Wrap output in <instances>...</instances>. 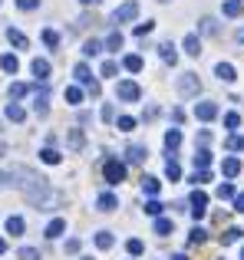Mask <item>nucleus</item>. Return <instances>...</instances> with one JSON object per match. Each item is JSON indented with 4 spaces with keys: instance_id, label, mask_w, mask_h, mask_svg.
<instances>
[{
    "instance_id": "f257e3e1",
    "label": "nucleus",
    "mask_w": 244,
    "mask_h": 260,
    "mask_svg": "<svg viewBox=\"0 0 244 260\" xmlns=\"http://www.w3.org/2000/svg\"><path fill=\"white\" fill-rule=\"evenodd\" d=\"M20 178V188H23V194H26V201L33 204L37 211H50V201H53V188H50V181H46L40 172H33V168H17L13 172Z\"/></svg>"
},
{
    "instance_id": "f03ea898",
    "label": "nucleus",
    "mask_w": 244,
    "mask_h": 260,
    "mask_svg": "<svg viewBox=\"0 0 244 260\" xmlns=\"http://www.w3.org/2000/svg\"><path fill=\"white\" fill-rule=\"evenodd\" d=\"M135 17H139V0H126V4H119L116 10H112L109 23H116V26H122V23H132Z\"/></svg>"
},
{
    "instance_id": "7ed1b4c3",
    "label": "nucleus",
    "mask_w": 244,
    "mask_h": 260,
    "mask_svg": "<svg viewBox=\"0 0 244 260\" xmlns=\"http://www.w3.org/2000/svg\"><path fill=\"white\" fill-rule=\"evenodd\" d=\"M175 92L185 95V99H192V95L201 92V79L195 76V73H181V76L175 79Z\"/></svg>"
},
{
    "instance_id": "20e7f679",
    "label": "nucleus",
    "mask_w": 244,
    "mask_h": 260,
    "mask_svg": "<svg viewBox=\"0 0 244 260\" xmlns=\"http://www.w3.org/2000/svg\"><path fill=\"white\" fill-rule=\"evenodd\" d=\"M103 178H106V184H122V181H126V165H122L119 158H106Z\"/></svg>"
},
{
    "instance_id": "39448f33",
    "label": "nucleus",
    "mask_w": 244,
    "mask_h": 260,
    "mask_svg": "<svg viewBox=\"0 0 244 260\" xmlns=\"http://www.w3.org/2000/svg\"><path fill=\"white\" fill-rule=\"evenodd\" d=\"M116 99H119V102H139V99H142L139 83H132V79H122V83L116 86Z\"/></svg>"
},
{
    "instance_id": "423d86ee",
    "label": "nucleus",
    "mask_w": 244,
    "mask_h": 260,
    "mask_svg": "<svg viewBox=\"0 0 244 260\" xmlns=\"http://www.w3.org/2000/svg\"><path fill=\"white\" fill-rule=\"evenodd\" d=\"M188 204H192V217H195V221H201L205 211H208V194H205V191H192Z\"/></svg>"
},
{
    "instance_id": "0eeeda50",
    "label": "nucleus",
    "mask_w": 244,
    "mask_h": 260,
    "mask_svg": "<svg viewBox=\"0 0 244 260\" xmlns=\"http://www.w3.org/2000/svg\"><path fill=\"white\" fill-rule=\"evenodd\" d=\"M195 119H201V122H215V119H218V106H215L211 99H201L198 106H195Z\"/></svg>"
},
{
    "instance_id": "6e6552de",
    "label": "nucleus",
    "mask_w": 244,
    "mask_h": 260,
    "mask_svg": "<svg viewBox=\"0 0 244 260\" xmlns=\"http://www.w3.org/2000/svg\"><path fill=\"white\" fill-rule=\"evenodd\" d=\"M30 73L40 79V83H50V76H53L50 59H43V56H40V59H33V63H30Z\"/></svg>"
},
{
    "instance_id": "1a4fd4ad",
    "label": "nucleus",
    "mask_w": 244,
    "mask_h": 260,
    "mask_svg": "<svg viewBox=\"0 0 244 260\" xmlns=\"http://www.w3.org/2000/svg\"><path fill=\"white\" fill-rule=\"evenodd\" d=\"M73 76H76V86L79 83H83L86 89H89V92H96V83H93V73H89V66H86V63H76V70H73Z\"/></svg>"
},
{
    "instance_id": "9d476101",
    "label": "nucleus",
    "mask_w": 244,
    "mask_h": 260,
    "mask_svg": "<svg viewBox=\"0 0 244 260\" xmlns=\"http://www.w3.org/2000/svg\"><path fill=\"white\" fill-rule=\"evenodd\" d=\"M33 112H37L40 119H46V115H50V92H46V89H40V92L33 95Z\"/></svg>"
},
{
    "instance_id": "9b49d317",
    "label": "nucleus",
    "mask_w": 244,
    "mask_h": 260,
    "mask_svg": "<svg viewBox=\"0 0 244 260\" xmlns=\"http://www.w3.org/2000/svg\"><path fill=\"white\" fill-rule=\"evenodd\" d=\"M4 37L10 40V43L17 46V50H30V37H26V33H20L17 26H7V30H4Z\"/></svg>"
},
{
    "instance_id": "f8f14e48",
    "label": "nucleus",
    "mask_w": 244,
    "mask_h": 260,
    "mask_svg": "<svg viewBox=\"0 0 244 260\" xmlns=\"http://www.w3.org/2000/svg\"><path fill=\"white\" fill-rule=\"evenodd\" d=\"M159 56H162V63H165V66H175V63H178V50H175L172 40L159 43Z\"/></svg>"
},
{
    "instance_id": "ddd939ff",
    "label": "nucleus",
    "mask_w": 244,
    "mask_h": 260,
    "mask_svg": "<svg viewBox=\"0 0 244 260\" xmlns=\"http://www.w3.org/2000/svg\"><path fill=\"white\" fill-rule=\"evenodd\" d=\"M145 158H148V148L145 145H129L126 148V161H129V165H142Z\"/></svg>"
},
{
    "instance_id": "4468645a",
    "label": "nucleus",
    "mask_w": 244,
    "mask_h": 260,
    "mask_svg": "<svg viewBox=\"0 0 244 260\" xmlns=\"http://www.w3.org/2000/svg\"><path fill=\"white\" fill-rule=\"evenodd\" d=\"M181 50H185L188 56H201V37L198 33H188V37L181 40Z\"/></svg>"
},
{
    "instance_id": "2eb2a0df",
    "label": "nucleus",
    "mask_w": 244,
    "mask_h": 260,
    "mask_svg": "<svg viewBox=\"0 0 244 260\" xmlns=\"http://www.w3.org/2000/svg\"><path fill=\"white\" fill-rule=\"evenodd\" d=\"M66 145H70L73 152H83V148H86V132H83V128H70V135H66Z\"/></svg>"
},
{
    "instance_id": "dca6fc26",
    "label": "nucleus",
    "mask_w": 244,
    "mask_h": 260,
    "mask_svg": "<svg viewBox=\"0 0 244 260\" xmlns=\"http://www.w3.org/2000/svg\"><path fill=\"white\" fill-rule=\"evenodd\" d=\"M215 76H218L221 83H228V86H231L234 79H238V70H234L231 63H218V66H215Z\"/></svg>"
},
{
    "instance_id": "f3484780",
    "label": "nucleus",
    "mask_w": 244,
    "mask_h": 260,
    "mask_svg": "<svg viewBox=\"0 0 244 260\" xmlns=\"http://www.w3.org/2000/svg\"><path fill=\"white\" fill-rule=\"evenodd\" d=\"M96 208H99V211H116V208H119V198L112 194V191H103V194L96 198Z\"/></svg>"
},
{
    "instance_id": "a211bd4d",
    "label": "nucleus",
    "mask_w": 244,
    "mask_h": 260,
    "mask_svg": "<svg viewBox=\"0 0 244 260\" xmlns=\"http://www.w3.org/2000/svg\"><path fill=\"white\" fill-rule=\"evenodd\" d=\"M181 139H185V135H181V128H168V132H165V148H168V155H175V148L181 145Z\"/></svg>"
},
{
    "instance_id": "6ab92c4d",
    "label": "nucleus",
    "mask_w": 244,
    "mask_h": 260,
    "mask_svg": "<svg viewBox=\"0 0 244 260\" xmlns=\"http://www.w3.org/2000/svg\"><path fill=\"white\" fill-rule=\"evenodd\" d=\"M4 115H7L10 122H26V109L20 106V102H10V106L4 109Z\"/></svg>"
},
{
    "instance_id": "aec40b11",
    "label": "nucleus",
    "mask_w": 244,
    "mask_h": 260,
    "mask_svg": "<svg viewBox=\"0 0 244 260\" xmlns=\"http://www.w3.org/2000/svg\"><path fill=\"white\" fill-rule=\"evenodd\" d=\"M63 231H66V221H63V217H53V221L46 224V231H43V234H46V241H53V237H59Z\"/></svg>"
},
{
    "instance_id": "412c9836",
    "label": "nucleus",
    "mask_w": 244,
    "mask_h": 260,
    "mask_svg": "<svg viewBox=\"0 0 244 260\" xmlns=\"http://www.w3.org/2000/svg\"><path fill=\"white\" fill-rule=\"evenodd\" d=\"M198 33L201 37H215V33H218V20L215 17H201L198 20Z\"/></svg>"
},
{
    "instance_id": "4be33fe9",
    "label": "nucleus",
    "mask_w": 244,
    "mask_h": 260,
    "mask_svg": "<svg viewBox=\"0 0 244 260\" xmlns=\"http://www.w3.org/2000/svg\"><path fill=\"white\" fill-rule=\"evenodd\" d=\"M221 172H225V178H238L241 175V158H225V165H221Z\"/></svg>"
},
{
    "instance_id": "5701e85b",
    "label": "nucleus",
    "mask_w": 244,
    "mask_h": 260,
    "mask_svg": "<svg viewBox=\"0 0 244 260\" xmlns=\"http://www.w3.org/2000/svg\"><path fill=\"white\" fill-rule=\"evenodd\" d=\"M7 231H10V234H13V237H20V234H23V231H26V224H23V217H20V214H13V217H7Z\"/></svg>"
},
{
    "instance_id": "b1692460",
    "label": "nucleus",
    "mask_w": 244,
    "mask_h": 260,
    "mask_svg": "<svg viewBox=\"0 0 244 260\" xmlns=\"http://www.w3.org/2000/svg\"><path fill=\"white\" fill-rule=\"evenodd\" d=\"M159 188H162V181H159V178H155V175H145V178H142V191H145V194H159Z\"/></svg>"
},
{
    "instance_id": "393cba45",
    "label": "nucleus",
    "mask_w": 244,
    "mask_h": 260,
    "mask_svg": "<svg viewBox=\"0 0 244 260\" xmlns=\"http://www.w3.org/2000/svg\"><path fill=\"white\" fill-rule=\"evenodd\" d=\"M221 13H225L228 20H238V17H241V0H225V7H221Z\"/></svg>"
},
{
    "instance_id": "a878e982",
    "label": "nucleus",
    "mask_w": 244,
    "mask_h": 260,
    "mask_svg": "<svg viewBox=\"0 0 244 260\" xmlns=\"http://www.w3.org/2000/svg\"><path fill=\"white\" fill-rule=\"evenodd\" d=\"M112 244H116V237H112V231H96V247H99V250H109Z\"/></svg>"
},
{
    "instance_id": "bb28decb",
    "label": "nucleus",
    "mask_w": 244,
    "mask_h": 260,
    "mask_svg": "<svg viewBox=\"0 0 244 260\" xmlns=\"http://www.w3.org/2000/svg\"><path fill=\"white\" fill-rule=\"evenodd\" d=\"M103 40H86L83 43V56H99V53H103Z\"/></svg>"
},
{
    "instance_id": "cd10ccee",
    "label": "nucleus",
    "mask_w": 244,
    "mask_h": 260,
    "mask_svg": "<svg viewBox=\"0 0 244 260\" xmlns=\"http://www.w3.org/2000/svg\"><path fill=\"white\" fill-rule=\"evenodd\" d=\"M172 231H175V224L168 221V217H155V234H159V237H168Z\"/></svg>"
},
{
    "instance_id": "c85d7f7f",
    "label": "nucleus",
    "mask_w": 244,
    "mask_h": 260,
    "mask_svg": "<svg viewBox=\"0 0 244 260\" xmlns=\"http://www.w3.org/2000/svg\"><path fill=\"white\" fill-rule=\"evenodd\" d=\"M122 66H126L129 73H139V70H142V66H145V63H142V56H139V53H129V56L122 59Z\"/></svg>"
},
{
    "instance_id": "c756f323",
    "label": "nucleus",
    "mask_w": 244,
    "mask_h": 260,
    "mask_svg": "<svg viewBox=\"0 0 244 260\" xmlns=\"http://www.w3.org/2000/svg\"><path fill=\"white\" fill-rule=\"evenodd\" d=\"M40 158H43V165H59V152H56V145H46L43 152H40Z\"/></svg>"
},
{
    "instance_id": "7c9ffc66",
    "label": "nucleus",
    "mask_w": 244,
    "mask_h": 260,
    "mask_svg": "<svg viewBox=\"0 0 244 260\" xmlns=\"http://www.w3.org/2000/svg\"><path fill=\"white\" fill-rule=\"evenodd\" d=\"M135 125H139V119H135V115H119V119H116V128H119V132H132Z\"/></svg>"
},
{
    "instance_id": "2f4dec72",
    "label": "nucleus",
    "mask_w": 244,
    "mask_h": 260,
    "mask_svg": "<svg viewBox=\"0 0 244 260\" xmlns=\"http://www.w3.org/2000/svg\"><path fill=\"white\" fill-rule=\"evenodd\" d=\"M241 237H244V231H241V228H228L225 234H221V244H225V247H228V244H238Z\"/></svg>"
},
{
    "instance_id": "473e14b6",
    "label": "nucleus",
    "mask_w": 244,
    "mask_h": 260,
    "mask_svg": "<svg viewBox=\"0 0 244 260\" xmlns=\"http://www.w3.org/2000/svg\"><path fill=\"white\" fill-rule=\"evenodd\" d=\"M17 56H13V53H4V56H0V70L4 73H17Z\"/></svg>"
},
{
    "instance_id": "72a5a7b5",
    "label": "nucleus",
    "mask_w": 244,
    "mask_h": 260,
    "mask_svg": "<svg viewBox=\"0 0 244 260\" xmlns=\"http://www.w3.org/2000/svg\"><path fill=\"white\" fill-rule=\"evenodd\" d=\"M106 50H109V53H116V50H122V33H119V30H112L109 37H106Z\"/></svg>"
},
{
    "instance_id": "f704fd0d",
    "label": "nucleus",
    "mask_w": 244,
    "mask_h": 260,
    "mask_svg": "<svg viewBox=\"0 0 244 260\" xmlns=\"http://www.w3.org/2000/svg\"><path fill=\"white\" fill-rule=\"evenodd\" d=\"M211 165V152H208V148H198V152H195V168H208Z\"/></svg>"
},
{
    "instance_id": "c9c22d12",
    "label": "nucleus",
    "mask_w": 244,
    "mask_h": 260,
    "mask_svg": "<svg viewBox=\"0 0 244 260\" xmlns=\"http://www.w3.org/2000/svg\"><path fill=\"white\" fill-rule=\"evenodd\" d=\"M63 95H66V102H70V106H79V102H83V89H79V86H70Z\"/></svg>"
},
{
    "instance_id": "e433bc0d",
    "label": "nucleus",
    "mask_w": 244,
    "mask_h": 260,
    "mask_svg": "<svg viewBox=\"0 0 244 260\" xmlns=\"http://www.w3.org/2000/svg\"><path fill=\"white\" fill-rule=\"evenodd\" d=\"M126 250H129V257H139L142 250H145V244H142L139 237H129V241H126Z\"/></svg>"
},
{
    "instance_id": "4c0bfd02",
    "label": "nucleus",
    "mask_w": 244,
    "mask_h": 260,
    "mask_svg": "<svg viewBox=\"0 0 244 260\" xmlns=\"http://www.w3.org/2000/svg\"><path fill=\"white\" fill-rule=\"evenodd\" d=\"M43 43L50 46V50H56V46H59V33L53 30V26H46V30H43Z\"/></svg>"
},
{
    "instance_id": "58836bf2",
    "label": "nucleus",
    "mask_w": 244,
    "mask_h": 260,
    "mask_svg": "<svg viewBox=\"0 0 244 260\" xmlns=\"http://www.w3.org/2000/svg\"><path fill=\"white\" fill-rule=\"evenodd\" d=\"M162 211H165V204H162L159 198H152V201L145 204V214H148V217H162Z\"/></svg>"
},
{
    "instance_id": "ea45409f",
    "label": "nucleus",
    "mask_w": 244,
    "mask_h": 260,
    "mask_svg": "<svg viewBox=\"0 0 244 260\" xmlns=\"http://www.w3.org/2000/svg\"><path fill=\"white\" fill-rule=\"evenodd\" d=\"M228 152H244V135H238V132L228 135Z\"/></svg>"
},
{
    "instance_id": "a19ab883",
    "label": "nucleus",
    "mask_w": 244,
    "mask_h": 260,
    "mask_svg": "<svg viewBox=\"0 0 244 260\" xmlns=\"http://www.w3.org/2000/svg\"><path fill=\"white\" fill-rule=\"evenodd\" d=\"M165 178H168V181H178V178H181V168H178V161H175V158H168V165H165Z\"/></svg>"
},
{
    "instance_id": "79ce46f5",
    "label": "nucleus",
    "mask_w": 244,
    "mask_h": 260,
    "mask_svg": "<svg viewBox=\"0 0 244 260\" xmlns=\"http://www.w3.org/2000/svg\"><path fill=\"white\" fill-rule=\"evenodd\" d=\"M188 241H192V244H205L208 241V231L205 228H192V231H188Z\"/></svg>"
},
{
    "instance_id": "37998d69",
    "label": "nucleus",
    "mask_w": 244,
    "mask_h": 260,
    "mask_svg": "<svg viewBox=\"0 0 244 260\" xmlns=\"http://www.w3.org/2000/svg\"><path fill=\"white\" fill-rule=\"evenodd\" d=\"M99 119H103V122H116L119 115H116V109H112L109 102H103V109H99Z\"/></svg>"
},
{
    "instance_id": "c03bdc74",
    "label": "nucleus",
    "mask_w": 244,
    "mask_h": 260,
    "mask_svg": "<svg viewBox=\"0 0 244 260\" xmlns=\"http://www.w3.org/2000/svg\"><path fill=\"white\" fill-rule=\"evenodd\" d=\"M225 128L238 132V128H241V115H238V112H228V115H225Z\"/></svg>"
},
{
    "instance_id": "a18cd8bd",
    "label": "nucleus",
    "mask_w": 244,
    "mask_h": 260,
    "mask_svg": "<svg viewBox=\"0 0 244 260\" xmlns=\"http://www.w3.org/2000/svg\"><path fill=\"white\" fill-rule=\"evenodd\" d=\"M26 92H30V86H26V83H13L10 86V99H23Z\"/></svg>"
},
{
    "instance_id": "49530a36",
    "label": "nucleus",
    "mask_w": 244,
    "mask_h": 260,
    "mask_svg": "<svg viewBox=\"0 0 244 260\" xmlns=\"http://www.w3.org/2000/svg\"><path fill=\"white\" fill-rule=\"evenodd\" d=\"M218 198H221V201H225V198H234V184H231V181L218 184Z\"/></svg>"
},
{
    "instance_id": "de8ad7c7",
    "label": "nucleus",
    "mask_w": 244,
    "mask_h": 260,
    "mask_svg": "<svg viewBox=\"0 0 244 260\" xmlns=\"http://www.w3.org/2000/svg\"><path fill=\"white\" fill-rule=\"evenodd\" d=\"M20 260H40L37 247H20Z\"/></svg>"
},
{
    "instance_id": "09e8293b",
    "label": "nucleus",
    "mask_w": 244,
    "mask_h": 260,
    "mask_svg": "<svg viewBox=\"0 0 244 260\" xmlns=\"http://www.w3.org/2000/svg\"><path fill=\"white\" fill-rule=\"evenodd\" d=\"M192 181H195V184H205V181H211V172H208V168H201V172H195V175H192Z\"/></svg>"
},
{
    "instance_id": "8fccbe9b",
    "label": "nucleus",
    "mask_w": 244,
    "mask_h": 260,
    "mask_svg": "<svg viewBox=\"0 0 244 260\" xmlns=\"http://www.w3.org/2000/svg\"><path fill=\"white\" fill-rule=\"evenodd\" d=\"M17 7L23 13H30V10H37V7H40V0H17Z\"/></svg>"
},
{
    "instance_id": "3c124183",
    "label": "nucleus",
    "mask_w": 244,
    "mask_h": 260,
    "mask_svg": "<svg viewBox=\"0 0 244 260\" xmlns=\"http://www.w3.org/2000/svg\"><path fill=\"white\" fill-rule=\"evenodd\" d=\"M116 73H119V66L112 63V59H109V63H103V76H106V79H109V76H116Z\"/></svg>"
},
{
    "instance_id": "603ef678",
    "label": "nucleus",
    "mask_w": 244,
    "mask_h": 260,
    "mask_svg": "<svg viewBox=\"0 0 244 260\" xmlns=\"http://www.w3.org/2000/svg\"><path fill=\"white\" fill-rule=\"evenodd\" d=\"M145 33H152V20H145V23L135 26V37H145Z\"/></svg>"
},
{
    "instance_id": "864d4df0",
    "label": "nucleus",
    "mask_w": 244,
    "mask_h": 260,
    "mask_svg": "<svg viewBox=\"0 0 244 260\" xmlns=\"http://www.w3.org/2000/svg\"><path fill=\"white\" fill-rule=\"evenodd\" d=\"M234 211L244 214V191H241V194H234Z\"/></svg>"
},
{
    "instance_id": "5fc2aeb1",
    "label": "nucleus",
    "mask_w": 244,
    "mask_h": 260,
    "mask_svg": "<svg viewBox=\"0 0 244 260\" xmlns=\"http://www.w3.org/2000/svg\"><path fill=\"white\" fill-rule=\"evenodd\" d=\"M66 254H79V241H66Z\"/></svg>"
},
{
    "instance_id": "6e6d98bb",
    "label": "nucleus",
    "mask_w": 244,
    "mask_h": 260,
    "mask_svg": "<svg viewBox=\"0 0 244 260\" xmlns=\"http://www.w3.org/2000/svg\"><path fill=\"white\" fill-rule=\"evenodd\" d=\"M172 260H188V257H185V254H175V257H172Z\"/></svg>"
},
{
    "instance_id": "4d7b16f0",
    "label": "nucleus",
    "mask_w": 244,
    "mask_h": 260,
    "mask_svg": "<svg viewBox=\"0 0 244 260\" xmlns=\"http://www.w3.org/2000/svg\"><path fill=\"white\" fill-rule=\"evenodd\" d=\"M79 4H83V7H89V4H96V0H79Z\"/></svg>"
},
{
    "instance_id": "13d9d810",
    "label": "nucleus",
    "mask_w": 244,
    "mask_h": 260,
    "mask_svg": "<svg viewBox=\"0 0 244 260\" xmlns=\"http://www.w3.org/2000/svg\"><path fill=\"white\" fill-rule=\"evenodd\" d=\"M0 254H7V244L4 241H0Z\"/></svg>"
},
{
    "instance_id": "bf43d9fd",
    "label": "nucleus",
    "mask_w": 244,
    "mask_h": 260,
    "mask_svg": "<svg viewBox=\"0 0 244 260\" xmlns=\"http://www.w3.org/2000/svg\"><path fill=\"white\" fill-rule=\"evenodd\" d=\"M238 40H241V43H244V30H241V33H238Z\"/></svg>"
},
{
    "instance_id": "052dcab7",
    "label": "nucleus",
    "mask_w": 244,
    "mask_h": 260,
    "mask_svg": "<svg viewBox=\"0 0 244 260\" xmlns=\"http://www.w3.org/2000/svg\"><path fill=\"white\" fill-rule=\"evenodd\" d=\"M159 4H172V0H159Z\"/></svg>"
},
{
    "instance_id": "680f3d73",
    "label": "nucleus",
    "mask_w": 244,
    "mask_h": 260,
    "mask_svg": "<svg viewBox=\"0 0 244 260\" xmlns=\"http://www.w3.org/2000/svg\"><path fill=\"white\" fill-rule=\"evenodd\" d=\"M79 260H93V257H79Z\"/></svg>"
},
{
    "instance_id": "e2e57ef3",
    "label": "nucleus",
    "mask_w": 244,
    "mask_h": 260,
    "mask_svg": "<svg viewBox=\"0 0 244 260\" xmlns=\"http://www.w3.org/2000/svg\"><path fill=\"white\" fill-rule=\"evenodd\" d=\"M241 260H244V247H241Z\"/></svg>"
},
{
    "instance_id": "0e129e2a",
    "label": "nucleus",
    "mask_w": 244,
    "mask_h": 260,
    "mask_svg": "<svg viewBox=\"0 0 244 260\" xmlns=\"http://www.w3.org/2000/svg\"><path fill=\"white\" fill-rule=\"evenodd\" d=\"M0 4H4V0H0Z\"/></svg>"
}]
</instances>
